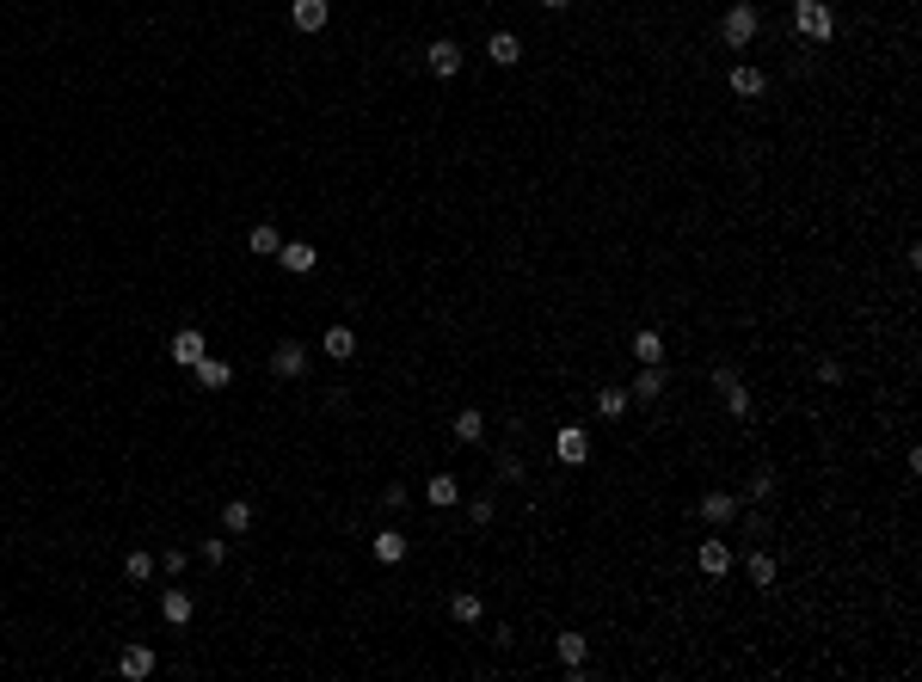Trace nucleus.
Returning a JSON list of instances; mask_svg holds the SVG:
<instances>
[{"label": "nucleus", "instance_id": "1", "mask_svg": "<svg viewBox=\"0 0 922 682\" xmlns=\"http://www.w3.org/2000/svg\"><path fill=\"white\" fill-rule=\"evenodd\" d=\"M793 32L806 37V43H830V37H836L830 0H793Z\"/></svg>", "mask_w": 922, "mask_h": 682}, {"label": "nucleus", "instance_id": "2", "mask_svg": "<svg viewBox=\"0 0 922 682\" xmlns=\"http://www.w3.org/2000/svg\"><path fill=\"white\" fill-rule=\"evenodd\" d=\"M756 32H762V19H756L751 0L726 6V19H719V43H726V50H744V43H756Z\"/></svg>", "mask_w": 922, "mask_h": 682}, {"label": "nucleus", "instance_id": "3", "mask_svg": "<svg viewBox=\"0 0 922 682\" xmlns=\"http://www.w3.org/2000/svg\"><path fill=\"white\" fill-rule=\"evenodd\" d=\"M553 455H560L566 468H584V461H590V431H584V424H560V437H553Z\"/></svg>", "mask_w": 922, "mask_h": 682}, {"label": "nucleus", "instance_id": "4", "mask_svg": "<svg viewBox=\"0 0 922 682\" xmlns=\"http://www.w3.org/2000/svg\"><path fill=\"white\" fill-rule=\"evenodd\" d=\"M695 511H701V523L726 529V523H738V492H701V498H695Z\"/></svg>", "mask_w": 922, "mask_h": 682}, {"label": "nucleus", "instance_id": "5", "mask_svg": "<svg viewBox=\"0 0 922 682\" xmlns=\"http://www.w3.org/2000/svg\"><path fill=\"white\" fill-rule=\"evenodd\" d=\"M424 68L437 74V80H455V74H461V43H449V37H437V43L424 50Z\"/></svg>", "mask_w": 922, "mask_h": 682}, {"label": "nucleus", "instance_id": "6", "mask_svg": "<svg viewBox=\"0 0 922 682\" xmlns=\"http://www.w3.org/2000/svg\"><path fill=\"white\" fill-rule=\"evenodd\" d=\"M271 376H277V381H302V376H307V350H302L296 339L271 350Z\"/></svg>", "mask_w": 922, "mask_h": 682}, {"label": "nucleus", "instance_id": "7", "mask_svg": "<svg viewBox=\"0 0 922 682\" xmlns=\"http://www.w3.org/2000/svg\"><path fill=\"white\" fill-rule=\"evenodd\" d=\"M277 265H283L289 277H307L314 265H320V252H314L307 240H283V246H277Z\"/></svg>", "mask_w": 922, "mask_h": 682}, {"label": "nucleus", "instance_id": "8", "mask_svg": "<svg viewBox=\"0 0 922 682\" xmlns=\"http://www.w3.org/2000/svg\"><path fill=\"white\" fill-rule=\"evenodd\" d=\"M204 350H209V344H204V332H197V326H178V332L167 339V357H172V363H185V369H191Z\"/></svg>", "mask_w": 922, "mask_h": 682}, {"label": "nucleus", "instance_id": "9", "mask_svg": "<svg viewBox=\"0 0 922 682\" xmlns=\"http://www.w3.org/2000/svg\"><path fill=\"white\" fill-rule=\"evenodd\" d=\"M326 19H333V6H326V0H296V6H289V25H296V32H307V37L326 32Z\"/></svg>", "mask_w": 922, "mask_h": 682}, {"label": "nucleus", "instance_id": "10", "mask_svg": "<svg viewBox=\"0 0 922 682\" xmlns=\"http://www.w3.org/2000/svg\"><path fill=\"white\" fill-rule=\"evenodd\" d=\"M726 86H732L738 99H762V93H769V74H762V68H751V62H738V68L726 74Z\"/></svg>", "mask_w": 922, "mask_h": 682}, {"label": "nucleus", "instance_id": "11", "mask_svg": "<svg viewBox=\"0 0 922 682\" xmlns=\"http://www.w3.org/2000/svg\"><path fill=\"white\" fill-rule=\"evenodd\" d=\"M664 387H671L664 363H640V376H634V387H627V400H658Z\"/></svg>", "mask_w": 922, "mask_h": 682}, {"label": "nucleus", "instance_id": "12", "mask_svg": "<svg viewBox=\"0 0 922 682\" xmlns=\"http://www.w3.org/2000/svg\"><path fill=\"white\" fill-rule=\"evenodd\" d=\"M117 677H130V682H141V677H154V646H123V658H117Z\"/></svg>", "mask_w": 922, "mask_h": 682}, {"label": "nucleus", "instance_id": "13", "mask_svg": "<svg viewBox=\"0 0 922 682\" xmlns=\"http://www.w3.org/2000/svg\"><path fill=\"white\" fill-rule=\"evenodd\" d=\"M486 56H492L498 68H516V62H523V37H516V32H492V37H486Z\"/></svg>", "mask_w": 922, "mask_h": 682}, {"label": "nucleus", "instance_id": "14", "mask_svg": "<svg viewBox=\"0 0 922 682\" xmlns=\"http://www.w3.org/2000/svg\"><path fill=\"white\" fill-rule=\"evenodd\" d=\"M695 566H701L707 578H726V572H732V547H726V541H701V547H695Z\"/></svg>", "mask_w": 922, "mask_h": 682}, {"label": "nucleus", "instance_id": "15", "mask_svg": "<svg viewBox=\"0 0 922 682\" xmlns=\"http://www.w3.org/2000/svg\"><path fill=\"white\" fill-rule=\"evenodd\" d=\"M553 651H560V664H566V670H584V664H590V640H584V633H572V627L553 640Z\"/></svg>", "mask_w": 922, "mask_h": 682}, {"label": "nucleus", "instance_id": "16", "mask_svg": "<svg viewBox=\"0 0 922 682\" xmlns=\"http://www.w3.org/2000/svg\"><path fill=\"white\" fill-rule=\"evenodd\" d=\"M320 350H326L333 363H351V357H357V332H351V326L339 320V326H326V339H320Z\"/></svg>", "mask_w": 922, "mask_h": 682}, {"label": "nucleus", "instance_id": "17", "mask_svg": "<svg viewBox=\"0 0 922 682\" xmlns=\"http://www.w3.org/2000/svg\"><path fill=\"white\" fill-rule=\"evenodd\" d=\"M449 431H455V443H486V412H479V406H461Z\"/></svg>", "mask_w": 922, "mask_h": 682}, {"label": "nucleus", "instance_id": "18", "mask_svg": "<svg viewBox=\"0 0 922 682\" xmlns=\"http://www.w3.org/2000/svg\"><path fill=\"white\" fill-rule=\"evenodd\" d=\"M744 578H751L756 590H769V584L781 578V566H775V553H762V547H756V553H744Z\"/></svg>", "mask_w": 922, "mask_h": 682}, {"label": "nucleus", "instance_id": "19", "mask_svg": "<svg viewBox=\"0 0 922 682\" xmlns=\"http://www.w3.org/2000/svg\"><path fill=\"white\" fill-rule=\"evenodd\" d=\"M191 369H197V381H204V387H215V394H222V387L234 381V369H228L222 357H209V350H204V357H197V363H191Z\"/></svg>", "mask_w": 922, "mask_h": 682}, {"label": "nucleus", "instance_id": "20", "mask_svg": "<svg viewBox=\"0 0 922 682\" xmlns=\"http://www.w3.org/2000/svg\"><path fill=\"white\" fill-rule=\"evenodd\" d=\"M424 498H431L437 511H449V505L461 498V486H455V474H431V479H424Z\"/></svg>", "mask_w": 922, "mask_h": 682}, {"label": "nucleus", "instance_id": "21", "mask_svg": "<svg viewBox=\"0 0 922 682\" xmlns=\"http://www.w3.org/2000/svg\"><path fill=\"white\" fill-rule=\"evenodd\" d=\"M277 246H283V234H277L271 222H259V228L246 234V252H252V259H277Z\"/></svg>", "mask_w": 922, "mask_h": 682}, {"label": "nucleus", "instance_id": "22", "mask_svg": "<svg viewBox=\"0 0 922 682\" xmlns=\"http://www.w3.org/2000/svg\"><path fill=\"white\" fill-rule=\"evenodd\" d=\"M222 529H228V535H246V529H252V498H228V505H222Z\"/></svg>", "mask_w": 922, "mask_h": 682}, {"label": "nucleus", "instance_id": "23", "mask_svg": "<svg viewBox=\"0 0 922 682\" xmlns=\"http://www.w3.org/2000/svg\"><path fill=\"white\" fill-rule=\"evenodd\" d=\"M160 614H167L172 627H185V621L197 614V603H191V590H167V596H160Z\"/></svg>", "mask_w": 922, "mask_h": 682}, {"label": "nucleus", "instance_id": "24", "mask_svg": "<svg viewBox=\"0 0 922 682\" xmlns=\"http://www.w3.org/2000/svg\"><path fill=\"white\" fill-rule=\"evenodd\" d=\"M621 412H627V387H615V381H603V387H597V418H609V424H615Z\"/></svg>", "mask_w": 922, "mask_h": 682}, {"label": "nucleus", "instance_id": "25", "mask_svg": "<svg viewBox=\"0 0 922 682\" xmlns=\"http://www.w3.org/2000/svg\"><path fill=\"white\" fill-rule=\"evenodd\" d=\"M775 486H781V474H775V468H756V474L744 479V492H738V498H756V505H762V498H775Z\"/></svg>", "mask_w": 922, "mask_h": 682}, {"label": "nucleus", "instance_id": "26", "mask_svg": "<svg viewBox=\"0 0 922 682\" xmlns=\"http://www.w3.org/2000/svg\"><path fill=\"white\" fill-rule=\"evenodd\" d=\"M376 559H381V566H400V559H406V535H400V529H381V535H376Z\"/></svg>", "mask_w": 922, "mask_h": 682}, {"label": "nucleus", "instance_id": "27", "mask_svg": "<svg viewBox=\"0 0 922 682\" xmlns=\"http://www.w3.org/2000/svg\"><path fill=\"white\" fill-rule=\"evenodd\" d=\"M634 363H664V339H658L652 326H640V332H634Z\"/></svg>", "mask_w": 922, "mask_h": 682}, {"label": "nucleus", "instance_id": "28", "mask_svg": "<svg viewBox=\"0 0 922 682\" xmlns=\"http://www.w3.org/2000/svg\"><path fill=\"white\" fill-rule=\"evenodd\" d=\"M154 566H160V559H154L148 547H136V553L123 559V578H130V584H148V578H154Z\"/></svg>", "mask_w": 922, "mask_h": 682}, {"label": "nucleus", "instance_id": "29", "mask_svg": "<svg viewBox=\"0 0 922 682\" xmlns=\"http://www.w3.org/2000/svg\"><path fill=\"white\" fill-rule=\"evenodd\" d=\"M449 614H455L461 627H468V621H479V614H486V603H479L474 590H455V596H449Z\"/></svg>", "mask_w": 922, "mask_h": 682}, {"label": "nucleus", "instance_id": "30", "mask_svg": "<svg viewBox=\"0 0 922 682\" xmlns=\"http://www.w3.org/2000/svg\"><path fill=\"white\" fill-rule=\"evenodd\" d=\"M726 412H732V418H751V394H744V381L726 387Z\"/></svg>", "mask_w": 922, "mask_h": 682}, {"label": "nucleus", "instance_id": "31", "mask_svg": "<svg viewBox=\"0 0 922 682\" xmlns=\"http://www.w3.org/2000/svg\"><path fill=\"white\" fill-rule=\"evenodd\" d=\"M406 498H412V492H406V486H400V479H394V486L381 492V511H406Z\"/></svg>", "mask_w": 922, "mask_h": 682}, {"label": "nucleus", "instance_id": "32", "mask_svg": "<svg viewBox=\"0 0 922 682\" xmlns=\"http://www.w3.org/2000/svg\"><path fill=\"white\" fill-rule=\"evenodd\" d=\"M492 511H498L492 498H474V505H468V523H474V529H486V523H492Z\"/></svg>", "mask_w": 922, "mask_h": 682}, {"label": "nucleus", "instance_id": "33", "mask_svg": "<svg viewBox=\"0 0 922 682\" xmlns=\"http://www.w3.org/2000/svg\"><path fill=\"white\" fill-rule=\"evenodd\" d=\"M185 566H191V553H185V547H167V553H160V572H185Z\"/></svg>", "mask_w": 922, "mask_h": 682}, {"label": "nucleus", "instance_id": "34", "mask_svg": "<svg viewBox=\"0 0 922 682\" xmlns=\"http://www.w3.org/2000/svg\"><path fill=\"white\" fill-rule=\"evenodd\" d=\"M498 479H511V486H516V479H523V455H498Z\"/></svg>", "mask_w": 922, "mask_h": 682}, {"label": "nucleus", "instance_id": "35", "mask_svg": "<svg viewBox=\"0 0 922 682\" xmlns=\"http://www.w3.org/2000/svg\"><path fill=\"white\" fill-rule=\"evenodd\" d=\"M228 559V541H204V566H222Z\"/></svg>", "mask_w": 922, "mask_h": 682}, {"label": "nucleus", "instance_id": "36", "mask_svg": "<svg viewBox=\"0 0 922 682\" xmlns=\"http://www.w3.org/2000/svg\"><path fill=\"white\" fill-rule=\"evenodd\" d=\"M542 6H547V13H566V6H572V0H542Z\"/></svg>", "mask_w": 922, "mask_h": 682}]
</instances>
